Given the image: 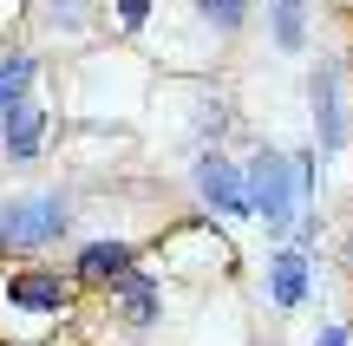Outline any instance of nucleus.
Wrapping results in <instances>:
<instances>
[{"label":"nucleus","instance_id":"obj_10","mask_svg":"<svg viewBox=\"0 0 353 346\" xmlns=\"http://www.w3.org/2000/svg\"><path fill=\"white\" fill-rule=\"evenodd\" d=\"M26 85H33V59H26V52H13V59L0 65V118L26 105Z\"/></svg>","mask_w":353,"mask_h":346},{"label":"nucleus","instance_id":"obj_7","mask_svg":"<svg viewBox=\"0 0 353 346\" xmlns=\"http://www.w3.org/2000/svg\"><path fill=\"white\" fill-rule=\"evenodd\" d=\"M268 294H275L281 307H301V301H307V248H281V255H275Z\"/></svg>","mask_w":353,"mask_h":346},{"label":"nucleus","instance_id":"obj_8","mask_svg":"<svg viewBox=\"0 0 353 346\" xmlns=\"http://www.w3.org/2000/svg\"><path fill=\"white\" fill-rule=\"evenodd\" d=\"M112 288H118V307H125V321H138V327L157 321V281H151V274L131 268V274H118Z\"/></svg>","mask_w":353,"mask_h":346},{"label":"nucleus","instance_id":"obj_1","mask_svg":"<svg viewBox=\"0 0 353 346\" xmlns=\"http://www.w3.org/2000/svg\"><path fill=\"white\" fill-rule=\"evenodd\" d=\"M242 196H249V209L268 222V235H281L288 216H294V164L281 151H255L249 170H242Z\"/></svg>","mask_w":353,"mask_h":346},{"label":"nucleus","instance_id":"obj_13","mask_svg":"<svg viewBox=\"0 0 353 346\" xmlns=\"http://www.w3.org/2000/svg\"><path fill=\"white\" fill-rule=\"evenodd\" d=\"M118 20H125V26H144V20H151V0H118Z\"/></svg>","mask_w":353,"mask_h":346},{"label":"nucleus","instance_id":"obj_5","mask_svg":"<svg viewBox=\"0 0 353 346\" xmlns=\"http://www.w3.org/2000/svg\"><path fill=\"white\" fill-rule=\"evenodd\" d=\"M131 242H92V248H79V281L85 288H112L118 274H131Z\"/></svg>","mask_w":353,"mask_h":346},{"label":"nucleus","instance_id":"obj_3","mask_svg":"<svg viewBox=\"0 0 353 346\" xmlns=\"http://www.w3.org/2000/svg\"><path fill=\"white\" fill-rule=\"evenodd\" d=\"M196 190L210 209H223V216H249V196H242V170L223 164V157H196Z\"/></svg>","mask_w":353,"mask_h":346},{"label":"nucleus","instance_id":"obj_11","mask_svg":"<svg viewBox=\"0 0 353 346\" xmlns=\"http://www.w3.org/2000/svg\"><path fill=\"white\" fill-rule=\"evenodd\" d=\"M275 46L281 52H301L307 46V13H301V0H275Z\"/></svg>","mask_w":353,"mask_h":346},{"label":"nucleus","instance_id":"obj_2","mask_svg":"<svg viewBox=\"0 0 353 346\" xmlns=\"http://www.w3.org/2000/svg\"><path fill=\"white\" fill-rule=\"evenodd\" d=\"M65 235V196L39 190V196H13L0 209V248H46Z\"/></svg>","mask_w":353,"mask_h":346},{"label":"nucleus","instance_id":"obj_4","mask_svg":"<svg viewBox=\"0 0 353 346\" xmlns=\"http://www.w3.org/2000/svg\"><path fill=\"white\" fill-rule=\"evenodd\" d=\"M314 125H321V151H341L347 111H341V72H334V65L314 72Z\"/></svg>","mask_w":353,"mask_h":346},{"label":"nucleus","instance_id":"obj_14","mask_svg":"<svg viewBox=\"0 0 353 346\" xmlns=\"http://www.w3.org/2000/svg\"><path fill=\"white\" fill-rule=\"evenodd\" d=\"M321 346H347V334H341V327H334V334H321Z\"/></svg>","mask_w":353,"mask_h":346},{"label":"nucleus","instance_id":"obj_6","mask_svg":"<svg viewBox=\"0 0 353 346\" xmlns=\"http://www.w3.org/2000/svg\"><path fill=\"white\" fill-rule=\"evenodd\" d=\"M7 301H13V307H33V314H65L59 274H13V281H7Z\"/></svg>","mask_w":353,"mask_h":346},{"label":"nucleus","instance_id":"obj_12","mask_svg":"<svg viewBox=\"0 0 353 346\" xmlns=\"http://www.w3.org/2000/svg\"><path fill=\"white\" fill-rule=\"evenodd\" d=\"M196 7H203V20H210L216 33H236L242 13H249V0H196Z\"/></svg>","mask_w":353,"mask_h":346},{"label":"nucleus","instance_id":"obj_9","mask_svg":"<svg viewBox=\"0 0 353 346\" xmlns=\"http://www.w3.org/2000/svg\"><path fill=\"white\" fill-rule=\"evenodd\" d=\"M39 131H46V118H39L33 105L7 111V118H0V138H7V157H33V151H39Z\"/></svg>","mask_w":353,"mask_h":346}]
</instances>
